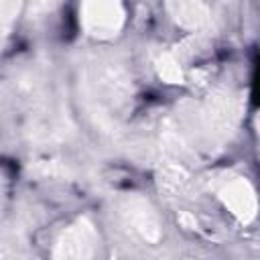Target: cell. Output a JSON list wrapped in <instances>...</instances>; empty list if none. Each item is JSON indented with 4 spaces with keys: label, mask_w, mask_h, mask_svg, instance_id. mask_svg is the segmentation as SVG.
<instances>
[{
    "label": "cell",
    "mask_w": 260,
    "mask_h": 260,
    "mask_svg": "<svg viewBox=\"0 0 260 260\" xmlns=\"http://www.w3.org/2000/svg\"><path fill=\"white\" fill-rule=\"evenodd\" d=\"M83 93L95 124L112 130L118 126L130 106L132 83L128 73L118 63L95 61L89 63L83 73Z\"/></svg>",
    "instance_id": "cell-1"
},
{
    "label": "cell",
    "mask_w": 260,
    "mask_h": 260,
    "mask_svg": "<svg viewBox=\"0 0 260 260\" xmlns=\"http://www.w3.org/2000/svg\"><path fill=\"white\" fill-rule=\"evenodd\" d=\"M238 112L240 104L232 93H215L197 112V122L209 140H225L236 128Z\"/></svg>",
    "instance_id": "cell-2"
},
{
    "label": "cell",
    "mask_w": 260,
    "mask_h": 260,
    "mask_svg": "<svg viewBox=\"0 0 260 260\" xmlns=\"http://www.w3.org/2000/svg\"><path fill=\"white\" fill-rule=\"evenodd\" d=\"M122 225L136 238L146 244H156L162 236V228L158 215L154 213L152 205L140 195H126L118 207Z\"/></svg>",
    "instance_id": "cell-3"
},
{
    "label": "cell",
    "mask_w": 260,
    "mask_h": 260,
    "mask_svg": "<svg viewBox=\"0 0 260 260\" xmlns=\"http://www.w3.org/2000/svg\"><path fill=\"white\" fill-rule=\"evenodd\" d=\"M81 24L95 39H112L124 26L122 0H83Z\"/></svg>",
    "instance_id": "cell-4"
},
{
    "label": "cell",
    "mask_w": 260,
    "mask_h": 260,
    "mask_svg": "<svg viewBox=\"0 0 260 260\" xmlns=\"http://www.w3.org/2000/svg\"><path fill=\"white\" fill-rule=\"evenodd\" d=\"M98 234L89 219L81 217L71 223L55 244V258H91L95 254Z\"/></svg>",
    "instance_id": "cell-5"
},
{
    "label": "cell",
    "mask_w": 260,
    "mask_h": 260,
    "mask_svg": "<svg viewBox=\"0 0 260 260\" xmlns=\"http://www.w3.org/2000/svg\"><path fill=\"white\" fill-rule=\"evenodd\" d=\"M219 199L223 201V205L244 223L252 221L256 217L258 211V201H256V193L252 189V185L244 179V177H232L225 179L223 185L217 191Z\"/></svg>",
    "instance_id": "cell-6"
},
{
    "label": "cell",
    "mask_w": 260,
    "mask_h": 260,
    "mask_svg": "<svg viewBox=\"0 0 260 260\" xmlns=\"http://www.w3.org/2000/svg\"><path fill=\"white\" fill-rule=\"evenodd\" d=\"M173 20L187 30H201L213 18V0H165Z\"/></svg>",
    "instance_id": "cell-7"
},
{
    "label": "cell",
    "mask_w": 260,
    "mask_h": 260,
    "mask_svg": "<svg viewBox=\"0 0 260 260\" xmlns=\"http://www.w3.org/2000/svg\"><path fill=\"white\" fill-rule=\"evenodd\" d=\"M156 71H158L160 79L167 81V83H181L183 81L181 65H179V61L173 53H162L156 59Z\"/></svg>",
    "instance_id": "cell-8"
},
{
    "label": "cell",
    "mask_w": 260,
    "mask_h": 260,
    "mask_svg": "<svg viewBox=\"0 0 260 260\" xmlns=\"http://www.w3.org/2000/svg\"><path fill=\"white\" fill-rule=\"evenodd\" d=\"M18 10V0H0V22H10Z\"/></svg>",
    "instance_id": "cell-9"
},
{
    "label": "cell",
    "mask_w": 260,
    "mask_h": 260,
    "mask_svg": "<svg viewBox=\"0 0 260 260\" xmlns=\"http://www.w3.org/2000/svg\"><path fill=\"white\" fill-rule=\"evenodd\" d=\"M55 4H57V0H28V10L32 16H37V14L49 12Z\"/></svg>",
    "instance_id": "cell-10"
}]
</instances>
